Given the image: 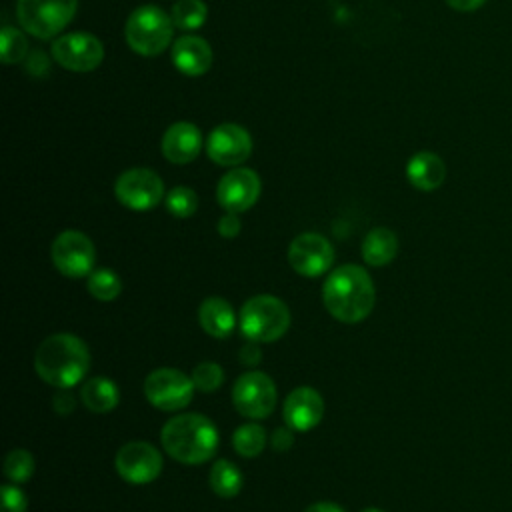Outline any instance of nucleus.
I'll list each match as a JSON object with an SVG mask.
<instances>
[{"mask_svg":"<svg viewBox=\"0 0 512 512\" xmlns=\"http://www.w3.org/2000/svg\"><path fill=\"white\" fill-rule=\"evenodd\" d=\"M52 406H54V410L58 414H70L74 410V406H76V400L68 392V388H60V392H56L54 398H52Z\"/></svg>","mask_w":512,"mask_h":512,"instance_id":"obj_33","label":"nucleus"},{"mask_svg":"<svg viewBox=\"0 0 512 512\" xmlns=\"http://www.w3.org/2000/svg\"><path fill=\"white\" fill-rule=\"evenodd\" d=\"M88 292L96 300L110 302V300L120 296L122 282H120L116 272L106 270V268H98V270H92L90 276H88Z\"/></svg>","mask_w":512,"mask_h":512,"instance_id":"obj_26","label":"nucleus"},{"mask_svg":"<svg viewBox=\"0 0 512 512\" xmlns=\"http://www.w3.org/2000/svg\"><path fill=\"white\" fill-rule=\"evenodd\" d=\"M360 512H384V510H378V508H364V510H360Z\"/></svg>","mask_w":512,"mask_h":512,"instance_id":"obj_38","label":"nucleus"},{"mask_svg":"<svg viewBox=\"0 0 512 512\" xmlns=\"http://www.w3.org/2000/svg\"><path fill=\"white\" fill-rule=\"evenodd\" d=\"M304 512H344L336 502H328V500H324V502H314V504H310Z\"/></svg>","mask_w":512,"mask_h":512,"instance_id":"obj_37","label":"nucleus"},{"mask_svg":"<svg viewBox=\"0 0 512 512\" xmlns=\"http://www.w3.org/2000/svg\"><path fill=\"white\" fill-rule=\"evenodd\" d=\"M260 196V178L250 168H232L226 172L216 188L218 204L226 212H244L256 204Z\"/></svg>","mask_w":512,"mask_h":512,"instance_id":"obj_14","label":"nucleus"},{"mask_svg":"<svg viewBox=\"0 0 512 512\" xmlns=\"http://www.w3.org/2000/svg\"><path fill=\"white\" fill-rule=\"evenodd\" d=\"M288 326L290 310L272 294L252 296L240 310V332L252 342H274L286 334Z\"/></svg>","mask_w":512,"mask_h":512,"instance_id":"obj_4","label":"nucleus"},{"mask_svg":"<svg viewBox=\"0 0 512 512\" xmlns=\"http://www.w3.org/2000/svg\"><path fill=\"white\" fill-rule=\"evenodd\" d=\"M78 10V0H18L16 16L20 26L40 40L56 36L70 24Z\"/></svg>","mask_w":512,"mask_h":512,"instance_id":"obj_6","label":"nucleus"},{"mask_svg":"<svg viewBox=\"0 0 512 512\" xmlns=\"http://www.w3.org/2000/svg\"><path fill=\"white\" fill-rule=\"evenodd\" d=\"M290 430H292L290 426H284V428H276V430H274V434H272V446H274L278 452H284V450H288V448L292 446L294 436H292Z\"/></svg>","mask_w":512,"mask_h":512,"instance_id":"obj_35","label":"nucleus"},{"mask_svg":"<svg viewBox=\"0 0 512 512\" xmlns=\"http://www.w3.org/2000/svg\"><path fill=\"white\" fill-rule=\"evenodd\" d=\"M284 422L292 430H312L324 414V400L318 390L310 386L294 388L284 400Z\"/></svg>","mask_w":512,"mask_h":512,"instance_id":"obj_16","label":"nucleus"},{"mask_svg":"<svg viewBox=\"0 0 512 512\" xmlns=\"http://www.w3.org/2000/svg\"><path fill=\"white\" fill-rule=\"evenodd\" d=\"M28 52L26 36L12 26H4L0 34V58L4 64L20 62Z\"/></svg>","mask_w":512,"mask_h":512,"instance_id":"obj_27","label":"nucleus"},{"mask_svg":"<svg viewBox=\"0 0 512 512\" xmlns=\"http://www.w3.org/2000/svg\"><path fill=\"white\" fill-rule=\"evenodd\" d=\"M80 398L90 412L104 414L118 406L120 394H118V386L112 380L104 376H94L82 384Z\"/></svg>","mask_w":512,"mask_h":512,"instance_id":"obj_22","label":"nucleus"},{"mask_svg":"<svg viewBox=\"0 0 512 512\" xmlns=\"http://www.w3.org/2000/svg\"><path fill=\"white\" fill-rule=\"evenodd\" d=\"M194 394V382L182 370L156 368L144 380V396L152 406L164 412L186 408Z\"/></svg>","mask_w":512,"mask_h":512,"instance_id":"obj_7","label":"nucleus"},{"mask_svg":"<svg viewBox=\"0 0 512 512\" xmlns=\"http://www.w3.org/2000/svg\"><path fill=\"white\" fill-rule=\"evenodd\" d=\"M52 262L68 278L90 276L96 262L92 240L80 230H64L52 242Z\"/></svg>","mask_w":512,"mask_h":512,"instance_id":"obj_9","label":"nucleus"},{"mask_svg":"<svg viewBox=\"0 0 512 512\" xmlns=\"http://www.w3.org/2000/svg\"><path fill=\"white\" fill-rule=\"evenodd\" d=\"M172 22L180 30H196L206 22L208 8L202 0H176L170 10Z\"/></svg>","mask_w":512,"mask_h":512,"instance_id":"obj_25","label":"nucleus"},{"mask_svg":"<svg viewBox=\"0 0 512 512\" xmlns=\"http://www.w3.org/2000/svg\"><path fill=\"white\" fill-rule=\"evenodd\" d=\"M242 224H240V218L236 212H226L220 220H218V234L222 238H234L238 236Z\"/></svg>","mask_w":512,"mask_h":512,"instance_id":"obj_32","label":"nucleus"},{"mask_svg":"<svg viewBox=\"0 0 512 512\" xmlns=\"http://www.w3.org/2000/svg\"><path fill=\"white\" fill-rule=\"evenodd\" d=\"M240 362L246 364V366H256L260 360H262V350L258 346V342H252L248 340L242 348H240Z\"/></svg>","mask_w":512,"mask_h":512,"instance_id":"obj_34","label":"nucleus"},{"mask_svg":"<svg viewBox=\"0 0 512 512\" xmlns=\"http://www.w3.org/2000/svg\"><path fill=\"white\" fill-rule=\"evenodd\" d=\"M232 446L234 450L244 456V458H254L258 456L264 446H266V430L256 424V422H248V424H242L234 430V436H232Z\"/></svg>","mask_w":512,"mask_h":512,"instance_id":"obj_24","label":"nucleus"},{"mask_svg":"<svg viewBox=\"0 0 512 512\" xmlns=\"http://www.w3.org/2000/svg\"><path fill=\"white\" fill-rule=\"evenodd\" d=\"M34 368L50 386L72 388L90 370L88 346L74 334H52L36 348Z\"/></svg>","mask_w":512,"mask_h":512,"instance_id":"obj_2","label":"nucleus"},{"mask_svg":"<svg viewBox=\"0 0 512 512\" xmlns=\"http://www.w3.org/2000/svg\"><path fill=\"white\" fill-rule=\"evenodd\" d=\"M486 0H446L448 6H452L454 10H460V12H472V10H478Z\"/></svg>","mask_w":512,"mask_h":512,"instance_id":"obj_36","label":"nucleus"},{"mask_svg":"<svg viewBox=\"0 0 512 512\" xmlns=\"http://www.w3.org/2000/svg\"><path fill=\"white\" fill-rule=\"evenodd\" d=\"M208 484L214 494L222 498H232L242 488V474L230 460H216L208 474Z\"/></svg>","mask_w":512,"mask_h":512,"instance_id":"obj_23","label":"nucleus"},{"mask_svg":"<svg viewBox=\"0 0 512 512\" xmlns=\"http://www.w3.org/2000/svg\"><path fill=\"white\" fill-rule=\"evenodd\" d=\"M406 176L418 190H436L446 178L444 160L434 152H418L406 164Z\"/></svg>","mask_w":512,"mask_h":512,"instance_id":"obj_19","label":"nucleus"},{"mask_svg":"<svg viewBox=\"0 0 512 512\" xmlns=\"http://www.w3.org/2000/svg\"><path fill=\"white\" fill-rule=\"evenodd\" d=\"M114 194L130 210H152L164 196V182L150 168H130L118 176Z\"/></svg>","mask_w":512,"mask_h":512,"instance_id":"obj_10","label":"nucleus"},{"mask_svg":"<svg viewBox=\"0 0 512 512\" xmlns=\"http://www.w3.org/2000/svg\"><path fill=\"white\" fill-rule=\"evenodd\" d=\"M398 254V238L390 228H372L362 242V258L370 266H386Z\"/></svg>","mask_w":512,"mask_h":512,"instance_id":"obj_21","label":"nucleus"},{"mask_svg":"<svg viewBox=\"0 0 512 512\" xmlns=\"http://www.w3.org/2000/svg\"><path fill=\"white\" fill-rule=\"evenodd\" d=\"M54 60L72 72H90L102 64L104 46L88 32H70L52 42Z\"/></svg>","mask_w":512,"mask_h":512,"instance_id":"obj_11","label":"nucleus"},{"mask_svg":"<svg viewBox=\"0 0 512 512\" xmlns=\"http://www.w3.org/2000/svg\"><path fill=\"white\" fill-rule=\"evenodd\" d=\"M288 262L300 276L316 278L332 266L334 248L322 234L304 232L290 242Z\"/></svg>","mask_w":512,"mask_h":512,"instance_id":"obj_12","label":"nucleus"},{"mask_svg":"<svg viewBox=\"0 0 512 512\" xmlns=\"http://www.w3.org/2000/svg\"><path fill=\"white\" fill-rule=\"evenodd\" d=\"M172 62L186 76H200L212 64L210 44L200 36H180L172 44Z\"/></svg>","mask_w":512,"mask_h":512,"instance_id":"obj_18","label":"nucleus"},{"mask_svg":"<svg viewBox=\"0 0 512 512\" xmlns=\"http://www.w3.org/2000/svg\"><path fill=\"white\" fill-rule=\"evenodd\" d=\"M4 474L14 484L26 482L34 474V458H32V454L28 450H22V448L10 450L6 454V460H4Z\"/></svg>","mask_w":512,"mask_h":512,"instance_id":"obj_28","label":"nucleus"},{"mask_svg":"<svg viewBox=\"0 0 512 512\" xmlns=\"http://www.w3.org/2000/svg\"><path fill=\"white\" fill-rule=\"evenodd\" d=\"M28 500L24 492L12 484L2 486V512H26Z\"/></svg>","mask_w":512,"mask_h":512,"instance_id":"obj_31","label":"nucleus"},{"mask_svg":"<svg viewBox=\"0 0 512 512\" xmlns=\"http://www.w3.org/2000/svg\"><path fill=\"white\" fill-rule=\"evenodd\" d=\"M166 208L172 216L176 218H188L196 212L198 208V196L192 188L186 186H176L166 194Z\"/></svg>","mask_w":512,"mask_h":512,"instance_id":"obj_29","label":"nucleus"},{"mask_svg":"<svg viewBox=\"0 0 512 512\" xmlns=\"http://www.w3.org/2000/svg\"><path fill=\"white\" fill-rule=\"evenodd\" d=\"M174 22L162 8L146 4L136 8L124 26L128 46L140 56H156L172 42Z\"/></svg>","mask_w":512,"mask_h":512,"instance_id":"obj_5","label":"nucleus"},{"mask_svg":"<svg viewBox=\"0 0 512 512\" xmlns=\"http://www.w3.org/2000/svg\"><path fill=\"white\" fill-rule=\"evenodd\" d=\"M206 152L220 166H238L250 156L252 138L238 124H220L210 132Z\"/></svg>","mask_w":512,"mask_h":512,"instance_id":"obj_15","label":"nucleus"},{"mask_svg":"<svg viewBox=\"0 0 512 512\" xmlns=\"http://www.w3.org/2000/svg\"><path fill=\"white\" fill-rule=\"evenodd\" d=\"M192 382H194V388L200 390V392H216L222 382H224V370L220 364L216 362H200L196 364V368L192 370Z\"/></svg>","mask_w":512,"mask_h":512,"instance_id":"obj_30","label":"nucleus"},{"mask_svg":"<svg viewBox=\"0 0 512 512\" xmlns=\"http://www.w3.org/2000/svg\"><path fill=\"white\" fill-rule=\"evenodd\" d=\"M116 470L130 484H148L162 472L160 452L142 440L124 444L116 454Z\"/></svg>","mask_w":512,"mask_h":512,"instance_id":"obj_13","label":"nucleus"},{"mask_svg":"<svg viewBox=\"0 0 512 512\" xmlns=\"http://www.w3.org/2000/svg\"><path fill=\"white\" fill-rule=\"evenodd\" d=\"M322 300L330 316L340 322L354 324L372 312L376 290L370 274L362 266L344 264L332 270L324 280Z\"/></svg>","mask_w":512,"mask_h":512,"instance_id":"obj_1","label":"nucleus"},{"mask_svg":"<svg viewBox=\"0 0 512 512\" xmlns=\"http://www.w3.org/2000/svg\"><path fill=\"white\" fill-rule=\"evenodd\" d=\"M198 320L202 330L214 338H228L236 328V312L220 296H210L200 304Z\"/></svg>","mask_w":512,"mask_h":512,"instance_id":"obj_20","label":"nucleus"},{"mask_svg":"<svg viewBox=\"0 0 512 512\" xmlns=\"http://www.w3.org/2000/svg\"><path fill=\"white\" fill-rule=\"evenodd\" d=\"M232 402L242 416L262 420L274 412L276 384L264 372H246L234 382Z\"/></svg>","mask_w":512,"mask_h":512,"instance_id":"obj_8","label":"nucleus"},{"mask_svg":"<svg viewBox=\"0 0 512 512\" xmlns=\"http://www.w3.org/2000/svg\"><path fill=\"white\" fill-rule=\"evenodd\" d=\"M160 440L166 454L174 460L182 464H202L210 460L218 448V430L214 422L202 414H178L164 424Z\"/></svg>","mask_w":512,"mask_h":512,"instance_id":"obj_3","label":"nucleus"},{"mask_svg":"<svg viewBox=\"0 0 512 512\" xmlns=\"http://www.w3.org/2000/svg\"><path fill=\"white\" fill-rule=\"evenodd\" d=\"M162 154L172 164L192 162L202 148V134L198 126L190 122H174L162 136Z\"/></svg>","mask_w":512,"mask_h":512,"instance_id":"obj_17","label":"nucleus"}]
</instances>
